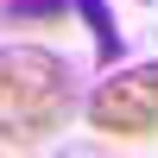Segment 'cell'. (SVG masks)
Wrapping results in <instances>:
<instances>
[{"instance_id": "obj_1", "label": "cell", "mask_w": 158, "mask_h": 158, "mask_svg": "<svg viewBox=\"0 0 158 158\" xmlns=\"http://www.w3.org/2000/svg\"><path fill=\"white\" fill-rule=\"evenodd\" d=\"M76 114V76L44 44H0V146H44Z\"/></svg>"}, {"instance_id": "obj_2", "label": "cell", "mask_w": 158, "mask_h": 158, "mask_svg": "<svg viewBox=\"0 0 158 158\" xmlns=\"http://www.w3.org/2000/svg\"><path fill=\"white\" fill-rule=\"evenodd\" d=\"M82 120L101 139H152L158 133V63H120L82 101Z\"/></svg>"}, {"instance_id": "obj_3", "label": "cell", "mask_w": 158, "mask_h": 158, "mask_svg": "<svg viewBox=\"0 0 158 158\" xmlns=\"http://www.w3.org/2000/svg\"><path fill=\"white\" fill-rule=\"evenodd\" d=\"M76 13H82L89 32H95V57H101V63H114V57H120V32H114L108 0H76Z\"/></svg>"}, {"instance_id": "obj_4", "label": "cell", "mask_w": 158, "mask_h": 158, "mask_svg": "<svg viewBox=\"0 0 158 158\" xmlns=\"http://www.w3.org/2000/svg\"><path fill=\"white\" fill-rule=\"evenodd\" d=\"M6 6V19H25V25H51V19H63V13L76 6V0H0Z\"/></svg>"}]
</instances>
